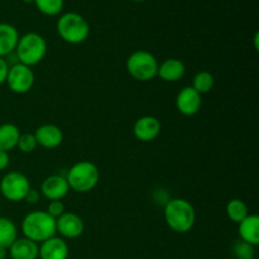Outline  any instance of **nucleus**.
Listing matches in <instances>:
<instances>
[{
    "label": "nucleus",
    "instance_id": "nucleus-1",
    "mask_svg": "<svg viewBox=\"0 0 259 259\" xmlns=\"http://www.w3.org/2000/svg\"><path fill=\"white\" fill-rule=\"evenodd\" d=\"M164 220L169 229L184 234L194 228L196 212L190 201L185 199H171L164 205Z\"/></svg>",
    "mask_w": 259,
    "mask_h": 259
},
{
    "label": "nucleus",
    "instance_id": "nucleus-2",
    "mask_svg": "<svg viewBox=\"0 0 259 259\" xmlns=\"http://www.w3.org/2000/svg\"><path fill=\"white\" fill-rule=\"evenodd\" d=\"M22 233L33 242H45L56 235V219L42 210L29 212L22 220Z\"/></svg>",
    "mask_w": 259,
    "mask_h": 259
},
{
    "label": "nucleus",
    "instance_id": "nucleus-3",
    "mask_svg": "<svg viewBox=\"0 0 259 259\" xmlns=\"http://www.w3.org/2000/svg\"><path fill=\"white\" fill-rule=\"evenodd\" d=\"M58 35L68 45H81L90 34V25L81 14L68 12L61 15L56 24Z\"/></svg>",
    "mask_w": 259,
    "mask_h": 259
},
{
    "label": "nucleus",
    "instance_id": "nucleus-4",
    "mask_svg": "<svg viewBox=\"0 0 259 259\" xmlns=\"http://www.w3.org/2000/svg\"><path fill=\"white\" fill-rule=\"evenodd\" d=\"M14 53L18 62L33 67L42 62L47 55V42L38 33L29 32L19 37Z\"/></svg>",
    "mask_w": 259,
    "mask_h": 259
},
{
    "label": "nucleus",
    "instance_id": "nucleus-5",
    "mask_svg": "<svg viewBox=\"0 0 259 259\" xmlns=\"http://www.w3.org/2000/svg\"><path fill=\"white\" fill-rule=\"evenodd\" d=\"M66 180L70 190H73L78 194H86L98 186L100 172L93 162L80 161L68 169Z\"/></svg>",
    "mask_w": 259,
    "mask_h": 259
},
{
    "label": "nucleus",
    "instance_id": "nucleus-6",
    "mask_svg": "<svg viewBox=\"0 0 259 259\" xmlns=\"http://www.w3.org/2000/svg\"><path fill=\"white\" fill-rule=\"evenodd\" d=\"M158 61L153 53L144 50L134 51L126 60V71L134 80L148 82L157 76Z\"/></svg>",
    "mask_w": 259,
    "mask_h": 259
},
{
    "label": "nucleus",
    "instance_id": "nucleus-7",
    "mask_svg": "<svg viewBox=\"0 0 259 259\" xmlns=\"http://www.w3.org/2000/svg\"><path fill=\"white\" fill-rule=\"evenodd\" d=\"M30 189L32 186L29 179L19 171L8 172L0 180V194L8 201H23Z\"/></svg>",
    "mask_w": 259,
    "mask_h": 259
},
{
    "label": "nucleus",
    "instance_id": "nucleus-8",
    "mask_svg": "<svg viewBox=\"0 0 259 259\" xmlns=\"http://www.w3.org/2000/svg\"><path fill=\"white\" fill-rule=\"evenodd\" d=\"M34 81L35 76L32 67L19 62L13 63L12 66H9L5 83H7L10 91L15 94L28 93L34 86Z\"/></svg>",
    "mask_w": 259,
    "mask_h": 259
},
{
    "label": "nucleus",
    "instance_id": "nucleus-9",
    "mask_svg": "<svg viewBox=\"0 0 259 259\" xmlns=\"http://www.w3.org/2000/svg\"><path fill=\"white\" fill-rule=\"evenodd\" d=\"M85 232V223L82 218L75 212L66 211L56 219V233L63 239H77Z\"/></svg>",
    "mask_w": 259,
    "mask_h": 259
},
{
    "label": "nucleus",
    "instance_id": "nucleus-10",
    "mask_svg": "<svg viewBox=\"0 0 259 259\" xmlns=\"http://www.w3.org/2000/svg\"><path fill=\"white\" fill-rule=\"evenodd\" d=\"M202 105L201 95L192 86H185L176 96V108L185 116H194Z\"/></svg>",
    "mask_w": 259,
    "mask_h": 259
},
{
    "label": "nucleus",
    "instance_id": "nucleus-11",
    "mask_svg": "<svg viewBox=\"0 0 259 259\" xmlns=\"http://www.w3.org/2000/svg\"><path fill=\"white\" fill-rule=\"evenodd\" d=\"M68 191H70V186L66 177L62 175H51L46 177L39 190L40 195L50 201L62 200L63 197L67 196Z\"/></svg>",
    "mask_w": 259,
    "mask_h": 259
},
{
    "label": "nucleus",
    "instance_id": "nucleus-12",
    "mask_svg": "<svg viewBox=\"0 0 259 259\" xmlns=\"http://www.w3.org/2000/svg\"><path fill=\"white\" fill-rule=\"evenodd\" d=\"M161 121L152 115H144L137 119L133 125V134L138 141L152 142L161 133Z\"/></svg>",
    "mask_w": 259,
    "mask_h": 259
},
{
    "label": "nucleus",
    "instance_id": "nucleus-13",
    "mask_svg": "<svg viewBox=\"0 0 259 259\" xmlns=\"http://www.w3.org/2000/svg\"><path fill=\"white\" fill-rule=\"evenodd\" d=\"M70 254L67 242L61 237H52L45 240L39 245L40 259H67Z\"/></svg>",
    "mask_w": 259,
    "mask_h": 259
},
{
    "label": "nucleus",
    "instance_id": "nucleus-14",
    "mask_svg": "<svg viewBox=\"0 0 259 259\" xmlns=\"http://www.w3.org/2000/svg\"><path fill=\"white\" fill-rule=\"evenodd\" d=\"M34 137L38 146L47 149L57 148L63 142V133L60 126L53 124H45L35 129Z\"/></svg>",
    "mask_w": 259,
    "mask_h": 259
},
{
    "label": "nucleus",
    "instance_id": "nucleus-15",
    "mask_svg": "<svg viewBox=\"0 0 259 259\" xmlns=\"http://www.w3.org/2000/svg\"><path fill=\"white\" fill-rule=\"evenodd\" d=\"M186 72V66L179 58H167L158 65L157 76L164 82H177Z\"/></svg>",
    "mask_w": 259,
    "mask_h": 259
},
{
    "label": "nucleus",
    "instance_id": "nucleus-16",
    "mask_svg": "<svg viewBox=\"0 0 259 259\" xmlns=\"http://www.w3.org/2000/svg\"><path fill=\"white\" fill-rule=\"evenodd\" d=\"M8 255L12 259H38L39 245L27 238H17L8 248Z\"/></svg>",
    "mask_w": 259,
    "mask_h": 259
},
{
    "label": "nucleus",
    "instance_id": "nucleus-17",
    "mask_svg": "<svg viewBox=\"0 0 259 259\" xmlns=\"http://www.w3.org/2000/svg\"><path fill=\"white\" fill-rule=\"evenodd\" d=\"M238 233L240 240L248 244L257 247L259 244V217L255 214H249L245 219L239 223Z\"/></svg>",
    "mask_w": 259,
    "mask_h": 259
},
{
    "label": "nucleus",
    "instance_id": "nucleus-18",
    "mask_svg": "<svg viewBox=\"0 0 259 259\" xmlns=\"http://www.w3.org/2000/svg\"><path fill=\"white\" fill-rule=\"evenodd\" d=\"M19 40V33L14 25L9 23H0V57L14 53Z\"/></svg>",
    "mask_w": 259,
    "mask_h": 259
},
{
    "label": "nucleus",
    "instance_id": "nucleus-19",
    "mask_svg": "<svg viewBox=\"0 0 259 259\" xmlns=\"http://www.w3.org/2000/svg\"><path fill=\"white\" fill-rule=\"evenodd\" d=\"M20 131L17 125L12 123H5L0 125V151L9 153L18 144Z\"/></svg>",
    "mask_w": 259,
    "mask_h": 259
},
{
    "label": "nucleus",
    "instance_id": "nucleus-20",
    "mask_svg": "<svg viewBox=\"0 0 259 259\" xmlns=\"http://www.w3.org/2000/svg\"><path fill=\"white\" fill-rule=\"evenodd\" d=\"M18 238L17 225L9 218L0 217V247L8 248L15 242Z\"/></svg>",
    "mask_w": 259,
    "mask_h": 259
},
{
    "label": "nucleus",
    "instance_id": "nucleus-21",
    "mask_svg": "<svg viewBox=\"0 0 259 259\" xmlns=\"http://www.w3.org/2000/svg\"><path fill=\"white\" fill-rule=\"evenodd\" d=\"M225 211H227L228 218H229L232 222L237 223V224H239L243 219H245V218L249 215V210H248L247 204L240 199L230 200L227 204Z\"/></svg>",
    "mask_w": 259,
    "mask_h": 259
},
{
    "label": "nucleus",
    "instance_id": "nucleus-22",
    "mask_svg": "<svg viewBox=\"0 0 259 259\" xmlns=\"http://www.w3.org/2000/svg\"><path fill=\"white\" fill-rule=\"evenodd\" d=\"M215 85V78L209 71H200L196 75L194 76V80H192V88L200 94V95H204V94L210 93L212 90Z\"/></svg>",
    "mask_w": 259,
    "mask_h": 259
},
{
    "label": "nucleus",
    "instance_id": "nucleus-23",
    "mask_svg": "<svg viewBox=\"0 0 259 259\" xmlns=\"http://www.w3.org/2000/svg\"><path fill=\"white\" fill-rule=\"evenodd\" d=\"M37 9L47 17L58 15L63 9V0H34Z\"/></svg>",
    "mask_w": 259,
    "mask_h": 259
},
{
    "label": "nucleus",
    "instance_id": "nucleus-24",
    "mask_svg": "<svg viewBox=\"0 0 259 259\" xmlns=\"http://www.w3.org/2000/svg\"><path fill=\"white\" fill-rule=\"evenodd\" d=\"M18 149H19L22 153H32L35 151V148L38 147L37 139H35L34 133H20L19 139H18L17 144Z\"/></svg>",
    "mask_w": 259,
    "mask_h": 259
},
{
    "label": "nucleus",
    "instance_id": "nucleus-25",
    "mask_svg": "<svg viewBox=\"0 0 259 259\" xmlns=\"http://www.w3.org/2000/svg\"><path fill=\"white\" fill-rule=\"evenodd\" d=\"M254 249L255 247H253V245L248 244V243L243 242V240H238L234 244V247H233V253H234V255L238 259H250L255 258Z\"/></svg>",
    "mask_w": 259,
    "mask_h": 259
},
{
    "label": "nucleus",
    "instance_id": "nucleus-26",
    "mask_svg": "<svg viewBox=\"0 0 259 259\" xmlns=\"http://www.w3.org/2000/svg\"><path fill=\"white\" fill-rule=\"evenodd\" d=\"M46 212H47L48 215H51V217H52L53 219H58V218H60L61 215L65 214V212H66L65 204H63V202L61 201V200L51 201L50 204H48Z\"/></svg>",
    "mask_w": 259,
    "mask_h": 259
},
{
    "label": "nucleus",
    "instance_id": "nucleus-27",
    "mask_svg": "<svg viewBox=\"0 0 259 259\" xmlns=\"http://www.w3.org/2000/svg\"><path fill=\"white\" fill-rule=\"evenodd\" d=\"M39 200H40V192L37 191V190H34V189H30L24 197V201L28 202V204H30V205L38 204V202H39Z\"/></svg>",
    "mask_w": 259,
    "mask_h": 259
},
{
    "label": "nucleus",
    "instance_id": "nucleus-28",
    "mask_svg": "<svg viewBox=\"0 0 259 259\" xmlns=\"http://www.w3.org/2000/svg\"><path fill=\"white\" fill-rule=\"evenodd\" d=\"M8 71H9V63L5 58L0 57V85L5 83L7 81Z\"/></svg>",
    "mask_w": 259,
    "mask_h": 259
},
{
    "label": "nucleus",
    "instance_id": "nucleus-29",
    "mask_svg": "<svg viewBox=\"0 0 259 259\" xmlns=\"http://www.w3.org/2000/svg\"><path fill=\"white\" fill-rule=\"evenodd\" d=\"M10 163V157L8 152L0 151V171H4L9 167Z\"/></svg>",
    "mask_w": 259,
    "mask_h": 259
},
{
    "label": "nucleus",
    "instance_id": "nucleus-30",
    "mask_svg": "<svg viewBox=\"0 0 259 259\" xmlns=\"http://www.w3.org/2000/svg\"><path fill=\"white\" fill-rule=\"evenodd\" d=\"M8 257V249L0 247V259H5Z\"/></svg>",
    "mask_w": 259,
    "mask_h": 259
},
{
    "label": "nucleus",
    "instance_id": "nucleus-31",
    "mask_svg": "<svg viewBox=\"0 0 259 259\" xmlns=\"http://www.w3.org/2000/svg\"><path fill=\"white\" fill-rule=\"evenodd\" d=\"M24 3H34V0H23Z\"/></svg>",
    "mask_w": 259,
    "mask_h": 259
},
{
    "label": "nucleus",
    "instance_id": "nucleus-32",
    "mask_svg": "<svg viewBox=\"0 0 259 259\" xmlns=\"http://www.w3.org/2000/svg\"><path fill=\"white\" fill-rule=\"evenodd\" d=\"M132 2H143V0H132Z\"/></svg>",
    "mask_w": 259,
    "mask_h": 259
},
{
    "label": "nucleus",
    "instance_id": "nucleus-33",
    "mask_svg": "<svg viewBox=\"0 0 259 259\" xmlns=\"http://www.w3.org/2000/svg\"><path fill=\"white\" fill-rule=\"evenodd\" d=\"M250 259H255V258H250Z\"/></svg>",
    "mask_w": 259,
    "mask_h": 259
}]
</instances>
